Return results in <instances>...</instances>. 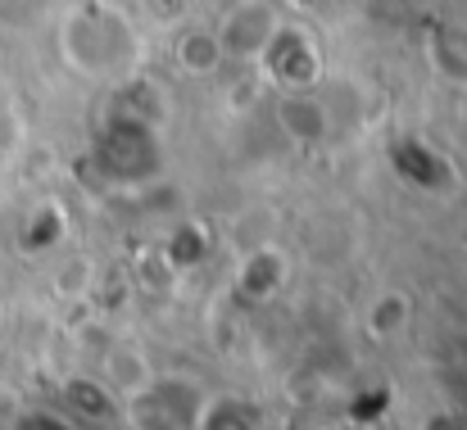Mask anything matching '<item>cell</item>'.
Here are the masks:
<instances>
[{
  "label": "cell",
  "instance_id": "obj_1",
  "mask_svg": "<svg viewBox=\"0 0 467 430\" xmlns=\"http://www.w3.org/2000/svg\"><path fill=\"white\" fill-rule=\"evenodd\" d=\"M59 59L91 82L132 77L137 64V27L123 9L105 0H82L59 23Z\"/></svg>",
  "mask_w": 467,
  "mask_h": 430
},
{
  "label": "cell",
  "instance_id": "obj_2",
  "mask_svg": "<svg viewBox=\"0 0 467 430\" xmlns=\"http://www.w3.org/2000/svg\"><path fill=\"white\" fill-rule=\"evenodd\" d=\"M200 404H204V385L182 376V372H155V381L123 399V417L132 430H195L200 417Z\"/></svg>",
  "mask_w": 467,
  "mask_h": 430
},
{
  "label": "cell",
  "instance_id": "obj_3",
  "mask_svg": "<svg viewBox=\"0 0 467 430\" xmlns=\"http://www.w3.org/2000/svg\"><path fill=\"white\" fill-rule=\"evenodd\" d=\"M254 68L264 73V82H273L282 96H300L313 91L322 77V46L313 41L309 27L300 23H282L273 32V41L264 46V55L254 59Z\"/></svg>",
  "mask_w": 467,
  "mask_h": 430
},
{
  "label": "cell",
  "instance_id": "obj_4",
  "mask_svg": "<svg viewBox=\"0 0 467 430\" xmlns=\"http://www.w3.org/2000/svg\"><path fill=\"white\" fill-rule=\"evenodd\" d=\"M282 27V14L273 0H236L218 23H213V36L223 46V59H236V64H254L264 55V46L273 41V32Z\"/></svg>",
  "mask_w": 467,
  "mask_h": 430
},
{
  "label": "cell",
  "instance_id": "obj_5",
  "mask_svg": "<svg viewBox=\"0 0 467 430\" xmlns=\"http://www.w3.org/2000/svg\"><path fill=\"white\" fill-rule=\"evenodd\" d=\"M232 286H236V294H241L245 303H268V299H277V290L286 286V259H282V250H273V245L250 250V254L236 263Z\"/></svg>",
  "mask_w": 467,
  "mask_h": 430
},
{
  "label": "cell",
  "instance_id": "obj_6",
  "mask_svg": "<svg viewBox=\"0 0 467 430\" xmlns=\"http://www.w3.org/2000/svg\"><path fill=\"white\" fill-rule=\"evenodd\" d=\"M282 137L291 145H322L327 132H331V118H327V105L313 96V91H300V96H282L277 109H273Z\"/></svg>",
  "mask_w": 467,
  "mask_h": 430
},
{
  "label": "cell",
  "instance_id": "obj_7",
  "mask_svg": "<svg viewBox=\"0 0 467 430\" xmlns=\"http://www.w3.org/2000/svg\"><path fill=\"white\" fill-rule=\"evenodd\" d=\"M100 381H105V390H109L119 404H123V399L141 394V390L155 381V367H150L146 349H137V344H114V349L105 353Z\"/></svg>",
  "mask_w": 467,
  "mask_h": 430
},
{
  "label": "cell",
  "instance_id": "obj_8",
  "mask_svg": "<svg viewBox=\"0 0 467 430\" xmlns=\"http://www.w3.org/2000/svg\"><path fill=\"white\" fill-rule=\"evenodd\" d=\"M422 55H427L431 73H436L445 87L467 91V23H445V27H436V32L427 36Z\"/></svg>",
  "mask_w": 467,
  "mask_h": 430
},
{
  "label": "cell",
  "instance_id": "obj_9",
  "mask_svg": "<svg viewBox=\"0 0 467 430\" xmlns=\"http://www.w3.org/2000/svg\"><path fill=\"white\" fill-rule=\"evenodd\" d=\"M64 236H68V209H64L59 200L32 204V213H27L23 227H18V245H23L27 254H55V250L64 245Z\"/></svg>",
  "mask_w": 467,
  "mask_h": 430
},
{
  "label": "cell",
  "instance_id": "obj_10",
  "mask_svg": "<svg viewBox=\"0 0 467 430\" xmlns=\"http://www.w3.org/2000/svg\"><path fill=\"white\" fill-rule=\"evenodd\" d=\"M209 250H213V236H209V227L204 222H195V218H182L172 231H168V241L159 245V254L168 259V268L182 277V272H195L204 259H209Z\"/></svg>",
  "mask_w": 467,
  "mask_h": 430
},
{
  "label": "cell",
  "instance_id": "obj_11",
  "mask_svg": "<svg viewBox=\"0 0 467 430\" xmlns=\"http://www.w3.org/2000/svg\"><path fill=\"white\" fill-rule=\"evenodd\" d=\"M172 59L186 77H213L227 59H223V46L213 36V27H186L177 41H172Z\"/></svg>",
  "mask_w": 467,
  "mask_h": 430
},
{
  "label": "cell",
  "instance_id": "obj_12",
  "mask_svg": "<svg viewBox=\"0 0 467 430\" xmlns=\"http://www.w3.org/2000/svg\"><path fill=\"white\" fill-rule=\"evenodd\" d=\"M195 430H264V417L250 399L236 394H204Z\"/></svg>",
  "mask_w": 467,
  "mask_h": 430
},
{
  "label": "cell",
  "instance_id": "obj_13",
  "mask_svg": "<svg viewBox=\"0 0 467 430\" xmlns=\"http://www.w3.org/2000/svg\"><path fill=\"white\" fill-rule=\"evenodd\" d=\"M409 326H413V299L395 286L377 290L372 303H368V331H372L377 340H395V335H404Z\"/></svg>",
  "mask_w": 467,
  "mask_h": 430
},
{
  "label": "cell",
  "instance_id": "obj_14",
  "mask_svg": "<svg viewBox=\"0 0 467 430\" xmlns=\"http://www.w3.org/2000/svg\"><path fill=\"white\" fill-rule=\"evenodd\" d=\"M64 394H68V404H73L78 413H96V417H105V413L119 408V399H114V394L105 390V381H96V376H78V381H68Z\"/></svg>",
  "mask_w": 467,
  "mask_h": 430
},
{
  "label": "cell",
  "instance_id": "obj_15",
  "mask_svg": "<svg viewBox=\"0 0 467 430\" xmlns=\"http://www.w3.org/2000/svg\"><path fill=\"white\" fill-rule=\"evenodd\" d=\"M137 277H141V286L155 290V294H163V290L177 282V272L168 268V259H163L159 250H146V254L137 259Z\"/></svg>",
  "mask_w": 467,
  "mask_h": 430
},
{
  "label": "cell",
  "instance_id": "obj_16",
  "mask_svg": "<svg viewBox=\"0 0 467 430\" xmlns=\"http://www.w3.org/2000/svg\"><path fill=\"white\" fill-rule=\"evenodd\" d=\"M14 430H73L68 422H59L55 413H23Z\"/></svg>",
  "mask_w": 467,
  "mask_h": 430
}]
</instances>
